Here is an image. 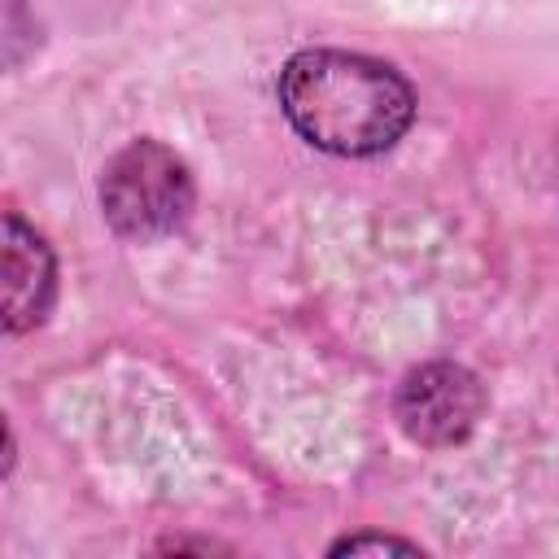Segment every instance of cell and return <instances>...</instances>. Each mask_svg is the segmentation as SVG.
Masks as SVG:
<instances>
[{
	"mask_svg": "<svg viewBox=\"0 0 559 559\" xmlns=\"http://www.w3.org/2000/svg\"><path fill=\"white\" fill-rule=\"evenodd\" d=\"M280 109L306 144L332 157H376L415 122V92L389 61L306 48L280 70Z\"/></svg>",
	"mask_w": 559,
	"mask_h": 559,
	"instance_id": "cell-1",
	"label": "cell"
},
{
	"mask_svg": "<svg viewBox=\"0 0 559 559\" xmlns=\"http://www.w3.org/2000/svg\"><path fill=\"white\" fill-rule=\"evenodd\" d=\"M57 293V262L48 240L4 210V332H26L44 323Z\"/></svg>",
	"mask_w": 559,
	"mask_h": 559,
	"instance_id": "cell-4",
	"label": "cell"
},
{
	"mask_svg": "<svg viewBox=\"0 0 559 559\" xmlns=\"http://www.w3.org/2000/svg\"><path fill=\"white\" fill-rule=\"evenodd\" d=\"M362 550H397V555H424L415 542L406 537H389V533H354L332 542V555H362Z\"/></svg>",
	"mask_w": 559,
	"mask_h": 559,
	"instance_id": "cell-5",
	"label": "cell"
},
{
	"mask_svg": "<svg viewBox=\"0 0 559 559\" xmlns=\"http://www.w3.org/2000/svg\"><path fill=\"white\" fill-rule=\"evenodd\" d=\"M393 415L402 432L428 450H445L472 437L485 415V389L463 362H419L402 376Z\"/></svg>",
	"mask_w": 559,
	"mask_h": 559,
	"instance_id": "cell-3",
	"label": "cell"
},
{
	"mask_svg": "<svg viewBox=\"0 0 559 559\" xmlns=\"http://www.w3.org/2000/svg\"><path fill=\"white\" fill-rule=\"evenodd\" d=\"M192 175L179 153L157 140H131L100 175V210L127 240H162L192 214Z\"/></svg>",
	"mask_w": 559,
	"mask_h": 559,
	"instance_id": "cell-2",
	"label": "cell"
}]
</instances>
